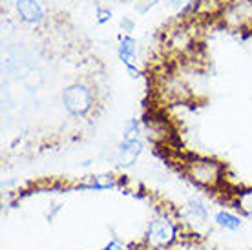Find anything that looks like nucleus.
Returning <instances> with one entry per match:
<instances>
[{
	"mask_svg": "<svg viewBox=\"0 0 252 250\" xmlns=\"http://www.w3.org/2000/svg\"><path fill=\"white\" fill-rule=\"evenodd\" d=\"M181 172L194 187L208 192H220L227 185V166L216 157L189 154L181 159Z\"/></svg>",
	"mask_w": 252,
	"mask_h": 250,
	"instance_id": "obj_1",
	"label": "nucleus"
},
{
	"mask_svg": "<svg viewBox=\"0 0 252 250\" xmlns=\"http://www.w3.org/2000/svg\"><path fill=\"white\" fill-rule=\"evenodd\" d=\"M181 236L179 221L168 210L158 212L148 221L143 234V249L145 250H168L177 243Z\"/></svg>",
	"mask_w": 252,
	"mask_h": 250,
	"instance_id": "obj_2",
	"label": "nucleus"
},
{
	"mask_svg": "<svg viewBox=\"0 0 252 250\" xmlns=\"http://www.w3.org/2000/svg\"><path fill=\"white\" fill-rule=\"evenodd\" d=\"M216 19L228 31H252V0H221Z\"/></svg>",
	"mask_w": 252,
	"mask_h": 250,
	"instance_id": "obj_3",
	"label": "nucleus"
},
{
	"mask_svg": "<svg viewBox=\"0 0 252 250\" xmlns=\"http://www.w3.org/2000/svg\"><path fill=\"white\" fill-rule=\"evenodd\" d=\"M64 110L73 117H86L95 106V94L92 86L84 82H73L63 90Z\"/></svg>",
	"mask_w": 252,
	"mask_h": 250,
	"instance_id": "obj_4",
	"label": "nucleus"
},
{
	"mask_svg": "<svg viewBox=\"0 0 252 250\" xmlns=\"http://www.w3.org/2000/svg\"><path fill=\"white\" fill-rule=\"evenodd\" d=\"M158 94L164 102H187L189 99H192V92L190 86L187 84L181 75H177L174 71L163 73L158 81Z\"/></svg>",
	"mask_w": 252,
	"mask_h": 250,
	"instance_id": "obj_5",
	"label": "nucleus"
},
{
	"mask_svg": "<svg viewBox=\"0 0 252 250\" xmlns=\"http://www.w3.org/2000/svg\"><path fill=\"white\" fill-rule=\"evenodd\" d=\"M164 48L177 57H183L190 51H194L195 37L192 30L187 24H179L176 28H172L164 38Z\"/></svg>",
	"mask_w": 252,
	"mask_h": 250,
	"instance_id": "obj_6",
	"label": "nucleus"
},
{
	"mask_svg": "<svg viewBox=\"0 0 252 250\" xmlns=\"http://www.w3.org/2000/svg\"><path fill=\"white\" fill-rule=\"evenodd\" d=\"M117 53H119L121 62L126 68L130 79L137 81L139 75H141L137 66V40L132 35H123L119 40V46H117Z\"/></svg>",
	"mask_w": 252,
	"mask_h": 250,
	"instance_id": "obj_7",
	"label": "nucleus"
},
{
	"mask_svg": "<svg viewBox=\"0 0 252 250\" xmlns=\"http://www.w3.org/2000/svg\"><path fill=\"white\" fill-rule=\"evenodd\" d=\"M15 9L19 19L28 26L42 24L46 19V9L40 0H15Z\"/></svg>",
	"mask_w": 252,
	"mask_h": 250,
	"instance_id": "obj_8",
	"label": "nucleus"
},
{
	"mask_svg": "<svg viewBox=\"0 0 252 250\" xmlns=\"http://www.w3.org/2000/svg\"><path fill=\"white\" fill-rule=\"evenodd\" d=\"M143 150H145V146H143V141H141V139H130V141L123 139L119 144V148H117L115 161H117V164H119L121 168H125V170L132 168L139 161Z\"/></svg>",
	"mask_w": 252,
	"mask_h": 250,
	"instance_id": "obj_9",
	"label": "nucleus"
},
{
	"mask_svg": "<svg viewBox=\"0 0 252 250\" xmlns=\"http://www.w3.org/2000/svg\"><path fill=\"white\" fill-rule=\"evenodd\" d=\"M145 133H146V137L156 144H166L172 135L166 119H161V117H150V119H146Z\"/></svg>",
	"mask_w": 252,
	"mask_h": 250,
	"instance_id": "obj_10",
	"label": "nucleus"
},
{
	"mask_svg": "<svg viewBox=\"0 0 252 250\" xmlns=\"http://www.w3.org/2000/svg\"><path fill=\"white\" fill-rule=\"evenodd\" d=\"M117 187V177L112 174H101L92 175L86 181L77 183L75 190H86V192H104V190H112Z\"/></svg>",
	"mask_w": 252,
	"mask_h": 250,
	"instance_id": "obj_11",
	"label": "nucleus"
},
{
	"mask_svg": "<svg viewBox=\"0 0 252 250\" xmlns=\"http://www.w3.org/2000/svg\"><path fill=\"white\" fill-rule=\"evenodd\" d=\"M230 205L247 218H252V185L240 187L232 192Z\"/></svg>",
	"mask_w": 252,
	"mask_h": 250,
	"instance_id": "obj_12",
	"label": "nucleus"
},
{
	"mask_svg": "<svg viewBox=\"0 0 252 250\" xmlns=\"http://www.w3.org/2000/svg\"><path fill=\"white\" fill-rule=\"evenodd\" d=\"M214 223L225 230H240L243 226V219L234 212H228V210H220V212L214 214Z\"/></svg>",
	"mask_w": 252,
	"mask_h": 250,
	"instance_id": "obj_13",
	"label": "nucleus"
},
{
	"mask_svg": "<svg viewBox=\"0 0 252 250\" xmlns=\"http://www.w3.org/2000/svg\"><path fill=\"white\" fill-rule=\"evenodd\" d=\"M187 214H189L190 219H194L197 223H205L208 219L207 205H205L201 199H197V197H190V199L187 201Z\"/></svg>",
	"mask_w": 252,
	"mask_h": 250,
	"instance_id": "obj_14",
	"label": "nucleus"
},
{
	"mask_svg": "<svg viewBox=\"0 0 252 250\" xmlns=\"http://www.w3.org/2000/svg\"><path fill=\"white\" fill-rule=\"evenodd\" d=\"M170 2V9L176 15H192V13L197 11V4H199V0H168Z\"/></svg>",
	"mask_w": 252,
	"mask_h": 250,
	"instance_id": "obj_15",
	"label": "nucleus"
},
{
	"mask_svg": "<svg viewBox=\"0 0 252 250\" xmlns=\"http://www.w3.org/2000/svg\"><path fill=\"white\" fill-rule=\"evenodd\" d=\"M143 133H145V130H143L141 121H139V119H130L125 126L123 139H126V141H130V139H141V135H143Z\"/></svg>",
	"mask_w": 252,
	"mask_h": 250,
	"instance_id": "obj_16",
	"label": "nucleus"
},
{
	"mask_svg": "<svg viewBox=\"0 0 252 250\" xmlns=\"http://www.w3.org/2000/svg\"><path fill=\"white\" fill-rule=\"evenodd\" d=\"M110 19H112V9H108V7H99L95 13V22L97 24H106V22H110Z\"/></svg>",
	"mask_w": 252,
	"mask_h": 250,
	"instance_id": "obj_17",
	"label": "nucleus"
},
{
	"mask_svg": "<svg viewBox=\"0 0 252 250\" xmlns=\"http://www.w3.org/2000/svg\"><path fill=\"white\" fill-rule=\"evenodd\" d=\"M101 250H132V249H130L125 241H121V239L114 238V239H110V241H108V243L104 245Z\"/></svg>",
	"mask_w": 252,
	"mask_h": 250,
	"instance_id": "obj_18",
	"label": "nucleus"
},
{
	"mask_svg": "<svg viewBox=\"0 0 252 250\" xmlns=\"http://www.w3.org/2000/svg\"><path fill=\"white\" fill-rule=\"evenodd\" d=\"M121 26H123V30L126 31V35H130V31L133 30V22L130 19H125L121 20Z\"/></svg>",
	"mask_w": 252,
	"mask_h": 250,
	"instance_id": "obj_19",
	"label": "nucleus"
}]
</instances>
